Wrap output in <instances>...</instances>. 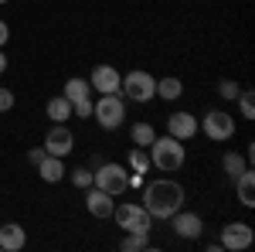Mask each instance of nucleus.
<instances>
[{
  "instance_id": "obj_19",
  "label": "nucleus",
  "mask_w": 255,
  "mask_h": 252,
  "mask_svg": "<svg viewBox=\"0 0 255 252\" xmlns=\"http://www.w3.org/2000/svg\"><path fill=\"white\" fill-rule=\"evenodd\" d=\"M157 96L163 99V102H177V99L184 96V82L177 75H163L157 78Z\"/></svg>"
},
{
  "instance_id": "obj_25",
  "label": "nucleus",
  "mask_w": 255,
  "mask_h": 252,
  "mask_svg": "<svg viewBox=\"0 0 255 252\" xmlns=\"http://www.w3.org/2000/svg\"><path fill=\"white\" fill-rule=\"evenodd\" d=\"M238 92H242V85H238L235 78H221V82H218V96L225 99V102H235Z\"/></svg>"
},
{
  "instance_id": "obj_27",
  "label": "nucleus",
  "mask_w": 255,
  "mask_h": 252,
  "mask_svg": "<svg viewBox=\"0 0 255 252\" xmlns=\"http://www.w3.org/2000/svg\"><path fill=\"white\" fill-rule=\"evenodd\" d=\"M72 184L82 188V191L92 188V167H75V171H72Z\"/></svg>"
},
{
  "instance_id": "obj_12",
  "label": "nucleus",
  "mask_w": 255,
  "mask_h": 252,
  "mask_svg": "<svg viewBox=\"0 0 255 252\" xmlns=\"http://www.w3.org/2000/svg\"><path fill=\"white\" fill-rule=\"evenodd\" d=\"M113 208H116V198L109 191H102V188H85V212L92 215V218H113Z\"/></svg>"
},
{
  "instance_id": "obj_2",
  "label": "nucleus",
  "mask_w": 255,
  "mask_h": 252,
  "mask_svg": "<svg viewBox=\"0 0 255 252\" xmlns=\"http://www.w3.org/2000/svg\"><path fill=\"white\" fill-rule=\"evenodd\" d=\"M146 154H150V167H157L160 174H177L184 164H187V147H184V140H177L170 133H157V140L146 147Z\"/></svg>"
},
{
  "instance_id": "obj_23",
  "label": "nucleus",
  "mask_w": 255,
  "mask_h": 252,
  "mask_svg": "<svg viewBox=\"0 0 255 252\" xmlns=\"http://www.w3.org/2000/svg\"><path fill=\"white\" fill-rule=\"evenodd\" d=\"M126 167H129L133 174H146V171H150V154H146L143 147H133L129 157H126Z\"/></svg>"
},
{
  "instance_id": "obj_31",
  "label": "nucleus",
  "mask_w": 255,
  "mask_h": 252,
  "mask_svg": "<svg viewBox=\"0 0 255 252\" xmlns=\"http://www.w3.org/2000/svg\"><path fill=\"white\" fill-rule=\"evenodd\" d=\"M143 181H146L143 174H133V171H129V188H143Z\"/></svg>"
},
{
  "instance_id": "obj_3",
  "label": "nucleus",
  "mask_w": 255,
  "mask_h": 252,
  "mask_svg": "<svg viewBox=\"0 0 255 252\" xmlns=\"http://www.w3.org/2000/svg\"><path fill=\"white\" fill-rule=\"evenodd\" d=\"M119 96L126 99V102L146 106L157 96V78L150 75L146 68H133V72H126V75L119 78Z\"/></svg>"
},
{
  "instance_id": "obj_17",
  "label": "nucleus",
  "mask_w": 255,
  "mask_h": 252,
  "mask_svg": "<svg viewBox=\"0 0 255 252\" xmlns=\"http://www.w3.org/2000/svg\"><path fill=\"white\" fill-rule=\"evenodd\" d=\"M44 116L51 119V123H68V119H75L72 116V102L65 96H51L48 102H44Z\"/></svg>"
},
{
  "instance_id": "obj_7",
  "label": "nucleus",
  "mask_w": 255,
  "mask_h": 252,
  "mask_svg": "<svg viewBox=\"0 0 255 252\" xmlns=\"http://www.w3.org/2000/svg\"><path fill=\"white\" fill-rule=\"evenodd\" d=\"M197 123H201V133L208 136L211 143H228L235 136V116L225 113V109H208Z\"/></svg>"
},
{
  "instance_id": "obj_32",
  "label": "nucleus",
  "mask_w": 255,
  "mask_h": 252,
  "mask_svg": "<svg viewBox=\"0 0 255 252\" xmlns=\"http://www.w3.org/2000/svg\"><path fill=\"white\" fill-rule=\"evenodd\" d=\"M7 72V55H3V48H0V75Z\"/></svg>"
},
{
  "instance_id": "obj_6",
  "label": "nucleus",
  "mask_w": 255,
  "mask_h": 252,
  "mask_svg": "<svg viewBox=\"0 0 255 252\" xmlns=\"http://www.w3.org/2000/svg\"><path fill=\"white\" fill-rule=\"evenodd\" d=\"M113 218H116V225L123 229V232H143V235L153 232V218H150V212H146L143 205H136V201H123V205H116V208H113Z\"/></svg>"
},
{
  "instance_id": "obj_15",
  "label": "nucleus",
  "mask_w": 255,
  "mask_h": 252,
  "mask_svg": "<svg viewBox=\"0 0 255 252\" xmlns=\"http://www.w3.org/2000/svg\"><path fill=\"white\" fill-rule=\"evenodd\" d=\"M65 157H51V154H44L38 160V177L44 181V184H58V181H65Z\"/></svg>"
},
{
  "instance_id": "obj_10",
  "label": "nucleus",
  "mask_w": 255,
  "mask_h": 252,
  "mask_svg": "<svg viewBox=\"0 0 255 252\" xmlns=\"http://www.w3.org/2000/svg\"><path fill=\"white\" fill-rule=\"evenodd\" d=\"M170 229H174L177 239H184V242H194L204 235V218L197 212H187V208H180V212L170 218Z\"/></svg>"
},
{
  "instance_id": "obj_22",
  "label": "nucleus",
  "mask_w": 255,
  "mask_h": 252,
  "mask_svg": "<svg viewBox=\"0 0 255 252\" xmlns=\"http://www.w3.org/2000/svg\"><path fill=\"white\" fill-rule=\"evenodd\" d=\"M119 249H123V252H146V249H153V239L143 235V232H123Z\"/></svg>"
},
{
  "instance_id": "obj_29",
  "label": "nucleus",
  "mask_w": 255,
  "mask_h": 252,
  "mask_svg": "<svg viewBox=\"0 0 255 252\" xmlns=\"http://www.w3.org/2000/svg\"><path fill=\"white\" fill-rule=\"evenodd\" d=\"M41 157H44V147H34V150H27V164H34V167H38Z\"/></svg>"
},
{
  "instance_id": "obj_30",
  "label": "nucleus",
  "mask_w": 255,
  "mask_h": 252,
  "mask_svg": "<svg viewBox=\"0 0 255 252\" xmlns=\"http://www.w3.org/2000/svg\"><path fill=\"white\" fill-rule=\"evenodd\" d=\"M7 41H10V27H7V20L0 17V48H3Z\"/></svg>"
},
{
  "instance_id": "obj_20",
  "label": "nucleus",
  "mask_w": 255,
  "mask_h": 252,
  "mask_svg": "<svg viewBox=\"0 0 255 252\" xmlns=\"http://www.w3.org/2000/svg\"><path fill=\"white\" fill-rule=\"evenodd\" d=\"M129 140H133V147H150L153 140H157V130H153V123H146V119H139V123H133L129 126Z\"/></svg>"
},
{
  "instance_id": "obj_33",
  "label": "nucleus",
  "mask_w": 255,
  "mask_h": 252,
  "mask_svg": "<svg viewBox=\"0 0 255 252\" xmlns=\"http://www.w3.org/2000/svg\"><path fill=\"white\" fill-rule=\"evenodd\" d=\"M0 3H10V0H0Z\"/></svg>"
},
{
  "instance_id": "obj_26",
  "label": "nucleus",
  "mask_w": 255,
  "mask_h": 252,
  "mask_svg": "<svg viewBox=\"0 0 255 252\" xmlns=\"http://www.w3.org/2000/svg\"><path fill=\"white\" fill-rule=\"evenodd\" d=\"M92 102H96V96L72 102V116H75V119H92Z\"/></svg>"
},
{
  "instance_id": "obj_18",
  "label": "nucleus",
  "mask_w": 255,
  "mask_h": 252,
  "mask_svg": "<svg viewBox=\"0 0 255 252\" xmlns=\"http://www.w3.org/2000/svg\"><path fill=\"white\" fill-rule=\"evenodd\" d=\"M61 96L68 99V102H79V99H92V85H89V78L82 75H72L65 85H61Z\"/></svg>"
},
{
  "instance_id": "obj_13",
  "label": "nucleus",
  "mask_w": 255,
  "mask_h": 252,
  "mask_svg": "<svg viewBox=\"0 0 255 252\" xmlns=\"http://www.w3.org/2000/svg\"><path fill=\"white\" fill-rule=\"evenodd\" d=\"M119 78H123V72L116 65H96L89 75V85H92V92L106 96V92H119Z\"/></svg>"
},
{
  "instance_id": "obj_4",
  "label": "nucleus",
  "mask_w": 255,
  "mask_h": 252,
  "mask_svg": "<svg viewBox=\"0 0 255 252\" xmlns=\"http://www.w3.org/2000/svg\"><path fill=\"white\" fill-rule=\"evenodd\" d=\"M92 119L99 123V130H106V133L119 130V126L126 123V99L119 96V92L99 96L96 102H92Z\"/></svg>"
},
{
  "instance_id": "obj_5",
  "label": "nucleus",
  "mask_w": 255,
  "mask_h": 252,
  "mask_svg": "<svg viewBox=\"0 0 255 252\" xmlns=\"http://www.w3.org/2000/svg\"><path fill=\"white\" fill-rule=\"evenodd\" d=\"M92 184L102 188V191H109L113 198L129 191V167L126 164H116V160H102L96 164V171H92Z\"/></svg>"
},
{
  "instance_id": "obj_21",
  "label": "nucleus",
  "mask_w": 255,
  "mask_h": 252,
  "mask_svg": "<svg viewBox=\"0 0 255 252\" xmlns=\"http://www.w3.org/2000/svg\"><path fill=\"white\" fill-rule=\"evenodd\" d=\"M245 167H252V164L245 160V154H238V150H225V154H221V171L232 177V181H235Z\"/></svg>"
},
{
  "instance_id": "obj_8",
  "label": "nucleus",
  "mask_w": 255,
  "mask_h": 252,
  "mask_svg": "<svg viewBox=\"0 0 255 252\" xmlns=\"http://www.w3.org/2000/svg\"><path fill=\"white\" fill-rule=\"evenodd\" d=\"M252 242H255V232L249 222H228L221 229V239H218V246L228 252H245V249H252Z\"/></svg>"
},
{
  "instance_id": "obj_9",
  "label": "nucleus",
  "mask_w": 255,
  "mask_h": 252,
  "mask_svg": "<svg viewBox=\"0 0 255 252\" xmlns=\"http://www.w3.org/2000/svg\"><path fill=\"white\" fill-rule=\"evenodd\" d=\"M75 150V133L68 123H51V130L44 133V154L51 157H68Z\"/></svg>"
},
{
  "instance_id": "obj_28",
  "label": "nucleus",
  "mask_w": 255,
  "mask_h": 252,
  "mask_svg": "<svg viewBox=\"0 0 255 252\" xmlns=\"http://www.w3.org/2000/svg\"><path fill=\"white\" fill-rule=\"evenodd\" d=\"M10 109H14V92L0 89V113H10Z\"/></svg>"
},
{
  "instance_id": "obj_24",
  "label": "nucleus",
  "mask_w": 255,
  "mask_h": 252,
  "mask_svg": "<svg viewBox=\"0 0 255 252\" xmlns=\"http://www.w3.org/2000/svg\"><path fill=\"white\" fill-rule=\"evenodd\" d=\"M238 116L242 119H255V102H252V89H242L238 92Z\"/></svg>"
},
{
  "instance_id": "obj_11",
  "label": "nucleus",
  "mask_w": 255,
  "mask_h": 252,
  "mask_svg": "<svg viewBox=\"0 0 255 252\" xmlns=\"http://www.w3.org/2000/svg\"><path fill=\"white\" fill-rule=\"evenodd\" d=\"M167 133L187 143V140H194V136L201 133V123H197V116H194V113L180 109V113H170V116H167Z\"/></svg>"
},
{
  "instance_id": "obj_1",
  "label": "nucleus",
  "mask_w": 255,
  "mask_h": 252,
  "mask_svg": "<svg viewBox=\"0 0 255 252\" xmlns=\"http://www.w3.org/2000/svg\"><path fill=\"white\" fill-rule=\"evenodd\" d=\"M187 201L184 184L174 177H153V181H143V208L150 212L153 222H170Z\"/></svg>"
},
{
  "instance_id": "obj_14",
  "label": "nucleus",
  "mask_w": 255,
  "mask_h": 252,
  "mask_svg": "<svg viewBox=\"0 0 255 252\" xmlns=\"http://www.w3.org/2000/svg\"><path fill=\"white\" fill-rule=\"evenodd\" d=\"M24 246H27V232H24V225H17V222L0 225V249H3V252H20Z\"/></svg>"
},
{
  "instance_id": "obj_16",
  "label": "nucleus",
  "mask_w": 255,
  "mask_h": 252,
  "mask_svg": "<svg viewBox=\"0 0 255 252\" xmlns=\"http://www.w3.org/2000/svg\"><path fill=\"white\" fill-rule=\"evenodd\" d=\"M232 184H235L238 205H242V208H255V171H252V167H245Z\"/></svg>"
}]
</instances>
